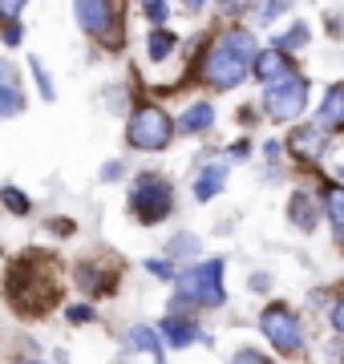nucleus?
Instances as JSON below:
<instances>
[{
	"label": "nucleus",
	"mask_w": 344,
	"mask_h": 364,
	"mask_svg": "<svg viewBox=\"0 0 344 364\" xmlns=\"http://www.w3.org/2000/svg\"><path fill=\"white\" fill-rule=\"evenodd\" d=\"M223 186H227V162H219V166H207V170L199 174V182H195V198H199V203H211V198L219 195Z\"/></svg>",
	"instance_id": "12"
},
{
	"label": "nucleus",
	"mask_w": 344,
	"mask_h": 364,
	"mask_svg": "<svg viewBox=\"0 0 344 364\" xmlns=\"http://www.w3.org/2000/svg\"><path fill=\"white\" fill-rule=\"evenodd\" d=\"M28 69H33V77H37V85H41V97H45V102H53V81H49L45 65H41L37 57H33V61H28Z\"/></svg>",
	"instance_id": "21"
},
{
	"label": "nucleus",
	"mask_w": 344,
	"mask_h": 364,
	"mask_svg": "<svg viewBox=\"0 0 344 364\" xmlns=\"http://www.w3.org/2000/svg\"><path fill=\"white\" fill-rule=\"evenodd\" d=\"M178 291L195 299L199 308H219L227 299L223 291V259H207L199 267H190V272L178 275Z\"/></svg>",
	"instance_id": "3"
},
{
	"label": "nucleus",
	"mask_w": 344,
	"mask_h": 364,
	"mask_svg": "<svg viewBox=\"0 0 344 364\" xmlns=\"http://www.w3.org/2000/svg\"><path fill=\"white\" fill-rule=\"evenodd\" d=\"M69 320H73V324H90L93 308H90V304H73V308H69Z\"/></svg>",
	"instance_id": "26"
},
{
	"label": "nucleus",
	"mask_w": 344,
	"mask_h": 364,
	"mask_svg": "<svg viewBox=\"0 0 344 364\" xmlns=\"http://www.w3.org/2000/svg\"><path fill=\"white\" fill-rule=\"evenodd\" d=\"M316 126L320 130H336V126H344V85H332V90L324 93V105H320V114H316Z\"/></svg>",
	"instance_id": "10"
},
{
	"label": "nucleus",
	"mask_w": 344,
	"mask_h": 364,
	"mask_svg": "<svg viewBox=\"0 0 344 364\" xmlns=\"http://www.w3.org/2000/svg\"><path fill=\"white\" fill-rule=\"evenodd\" d=\"M247 154H252V146H247V142H235V146H231V158H247Z\"/></svg>",
	"instance_id": "31"
},
{
	"label": "nucleus",
	"mask_w": 344,
	"mask_h": 364,
	"mask_svg": "<svg viewBox=\"0 0 344 364\" xmlns=\"http://www.w3.org/2000/svg\"><path fill=\"white\" fill-rule=\"evenodd\" d=\"M324 210H328V219L336 223V227H344V191L340 186H332L328 195H324Z\"/></svg>",
	"instance_id": "19"
},
{
	"label": "nucleus",
	"mask_w": 344,
	"mask_h": 364,
	"mask_svg": "<svg viewBox=\"0 0 344 364\" xmlns=\"http://www.w3.org/2000/svg\"><path fill=\"white\" fill-rule=\"evenodd\" d=\"M25 109V93L16 85H0V117H16Z\"/></svg>",
	"instance_id": "18"
},
{
	"label": "nucleus",
	"mask_w": 344,
	"mask_h": 364,
	"mask_svg": "<svg viewBox=\"0 0 344 364\" xmlns=\"http://www.w3.org/2000/svg\"><path fill=\"white\" fill-rule=\"evenodd\" d=\"M328 320H332V328H336V332H340V336H344V299H340V304H332Z\"/></svg>",
	"instance_id": "28"
},
{
	"label": "nucleus",
	"mask_w": 344,
	"mask_h": 364,
	"mask_svg": "<svg viewBox=\"0 0 344 364\" xmlns=\"http://www.w3.org/2000/svg\"><path fill=\"white\" fill-rule=\"evenodd\" d=\"M126 348H130V352H154V356H158V352H162V332L138 324V328L126 332Z\"/></svg>",
	"instance_id": "15"
},
{
	"label": "nucleus",
	"mask_w": 344,
	"mask_h": 364,
	"mask_svg": "<svg viewBox=\"0 0 344 364\" xmlns=\"http://www.w3.org/2000/svg\"><path fill=\"white\" fill-rule=\"evenodd\" d=\"M0 198H4V207L13 210V215H25V210H28V198L21 195L16 186H4V195H0Z\"/></svg>",
	"instance_id": "22"
},
{
	"label": "nucleus",
	"mask_w": 344,
	"mask_h": 364,
	"mask_svg": "<svg viewBox=\"0 0 344 364\" xmlns=\"http://www.w3.org/2000/svg\"><path fill=\"white\" fill-rule=\"evenodd\" d=\"M171 207H174V195H171V186H166L158 174H142V178L134 182L130 210L142 223H162L166 215H171Z\"/></svg>",
	"instance_id": "5"
},
{
	"label": "nucleus",
	"mask_w": 344,
	"mask_h": 364,
	"mask_svg": "<svg viewBox=\"0 0 344 364\" xmlns=\"http://www.w3.org/2000/svg\"><path fill=\"white\" fill-rule=\"evenodd\" d=\"M264 154L272 158V162H276V158H279V142H267V146H264Z\"/></svg>",
	"instance_id": "33"
},
{
	"label": "nucleus",
	"mask_w": 344,
	"mask_h": 364,
	"mask_svg": "<svg viewBox=\"0 0 344 364\" xmlns=\"http://www.w3.org/2000/svg\"><path fill=\"white\" fill-rule=\"evenodd\" d=\"M146 272L158 275V279H174V267L166 259H146Z\"/></svg>",
	"instance_id": "24"
},
{
	"label": "nucleus",
	"mask_w": 344,
	"mask_h": 364,
	"mask_svg": "<svg viewBox=\"0 0 344 364\" xmlns=\"http://www.w3.org/2000/svg\"><path fill=\"white\" fill-rule=\"evenodd\" d=\"M288 4H291V0H264V16H259V21H264V25H272V21H276V13H284Z\"/></svg>",
	"instance_id": "25"
},
{
	"label": "nucleus",
	"mask_w": 344,
	"mask_h": 364,
	"mask_svg": "<svg viewBox=\"0 0 344 364\" xmlns=\"http://www.w3.org/2000/svg\"><path fill=\"white\" fill-rule=\"evenodd\" d=\"M203 4H207V0H183V9H190V13H195V9H203Z\"/></svg>",
	"instance_id": "34"
},
{
	"label": "nucleus",
	"mask_w": 344,
	"mask_h": 364,
	"mask_svg": "<svg viewBox=\"0 0 344 364\" xmlns=\"http://www.w3.org/2000/svg\"><path fill=\"white\" fill-rule=\"evenodd\" d=\"M21 37H25V28H21V25H9V28H4V45H21Z\"/></svg>",
	"instance_id": "30"
},
{
	"label": "nucleus",
	"mask_w": 344,
	"mask_h": 364,
	"mask_svg": "<svg viewBox=\"0 0 344 364\" xmlns=\"http://www.w3.org/2000/svg\"><path fill=\"white\" fill-rule=\"evenodd\" d=\"M291 150L304 158H320L324 154V130L320 126H304V130L291 134Z\"/></svg>",
	"instance_id": "14"
},
{
	"label": "nucleus",
	"mask_w": 344,
	"mask_h": 364,
	"mask_svg": "<svg viewBox=\"0 0 344 364\" xmlns=\"http://www.w3.org/2000/svg\"><path fill=\"white\" fill-rule=\"evenodd\" d=\"M0 85H16V90H21V73H16V65L4 61V57H0Z\"/></svg>",
	"instance_id": "23"
},
{
	"label": "nucleus",
	"mask_w": 344,
	"mask_h": 364,
	"mask_svg": "<svg viewBox=\"0 0 344 364\" xmlns=\"http://www.w3.org/2000/svg\"><path fill=\"white\" fill-rule=\"evenodd\" d=\"M252 69H255V77L264 81H276L279 73H288V57H284V49H272V53H255V61H252Z\"/></svg>",
	"instance_id": "13"
},
{
	"label": "nucleus",
	"mask_w": 344,
	"mask_h": 364,
	"mask_svg": "<svg viewBox=\"0 0 344 364\" xmlns=\"http://www.w3.org/2000/svg\"><path fill=\"white\" fill-rule=\"evenodd\" d=\"M259 328H264V336L272 340L279 352L304 348V328H300V320H296L288 308H267V312L259 316Z\"/></svg>",
	"instance_id": "6"
},
{
	"label": "nucleus",
	"mask_w": 344,
	"mask_h": 364,
	"mask_svg": "<svg viewBox=\"0 0 344 364\" xmlns=\"http://www.w3.org/2000/svg\"><path fill=\"white\" fill-rule=\"evenodd\" d=\"M308 41V25H291L288 33H284V37H276V49H300V45H304Z\"/></svg>",
	"instance_id": "20"
},
{
	"label": "nucleus",
	"mask_w": 344,
	"mask_h": 364,
	"mask_svg": "<svg viewBox=\"0 0 344 364\" xmlns=\"http://www.w3.org/2000/svg\"><path fill=\"white\" fill-rule=\"evenodd\" d=\"M308 102V81L300 73H279L276 81L264 85V109L272 122H291V117L304 114Z\"/></svg>",
	"instance_id": "2"
},
{
	"label": "nucleus",
	"mask_w": 344,
	"mask_h": 364,
	"mask_svg": "<svg viewBox=\"0 0 344 364\" xmlns=\"http://www.w3.org/2000/svg\"><path fill=\"white\" fill-rule=\"evenodd\" d=\"M215 126V105L211 102H195L190 109H183V117H178V130L183 134H203Z\"/></svg>",
	"instance_id": "11"
},
{
	"label": "nucleus",
	"mask_w": 344,
	"mask_h": 364,
	"mask_svg": "<svg viewBox=\"0 0 344 364\" xmlns=\"http://www.w3.org/2000/svg\"><path fill=\"white\" fill-rule=\"evenodd\" d=\"M174 45H178V37H174V33H166L162 25L146 37V53H150V61H166V57L174 53Z\"/></svg>",
	"instance_id": "16"
},
{
	"label": "nucleus",
	"mask_w": 344,
	"mask_h": 364,
	"mask_svg": "<svg viewBox=\"0 0 344 364\" xmlns=\"http://www.w3.org/2000/svg\"><path fill=\"white\" fill-rule=\"evenodd\" d=\"M122 174H126V166H122V162H106V166H102V182H118Z\"/></svg>",
	"instance_id": "27"
},
{
	"label": "nucleus",
	"mask_w": 344,
	"mask_h": 364,
	"mask_svg": "<svg viewBox=\"0 0 344 364\" xmlns=\"http://www.w3.org/2000/svg\"><path fill=\"white\" fill-rule=\"evenodd\" d=\"M336 243H340V247H344V227H336Z\"/></svg>",
	"instance_id": "35"
},
{
	"label": "nucleus",
	"mask_w": 344,
	"mask_h": 364,
	"mask_svg": "<svg viewBox=\"0 0 344 364\" xmlns=\"http://www.w3.org/2000/svg\"><path fill=\"white\" fill-rule=\"evenodd\" d=\"M288 215H291V227H300V231H316V223H320V207L308 191H296V195H291Z\"/></svg>",
	"instance_id": "9"
},
{
	"label": "nucleus",
	"mask_w": 344,
	"mask_h": 364,
	"mask_svg": "<svg viewBox=\"0 0 344 364\" xmlns=\"http://www.w3.org/2000/svg\"><path fill=\"white\" fill-rule=\"evenodd\" d=\"M255 53L259 49H255V37L247 28H227L223 37L211 45V53H207V65H203L207 85H215V90H235V85H243Z\"/></svg>",
	"instance_id": "1"
},
{
	"label": "nucleus",
	"mask_w": 344,
	"mask_h": 364,
	"mask_svg": "<svg viewBox=\"0 0 344 364\" xmlns=\"http://www.w3.org/2000/svg\"><path fill=\"white\" fill-rule=\"evenodd\" d=\"M73 13H77V25L90 37H109V28H114V0H73Z\"/></svg>",
	"instance_id": "7"
},
{
	"label": "nucleus",
	"mask_w": 344,
	"mask_h": 364,
	"mask_svg": "<svg viewBox=\"0 0 344 364\" xmlns=\"http://www.w3.org/2000/svg\"><path fill=\"white\" fill-rule=\"evenodd\" d=\"M166 255H171V259H199V239L190 231H178L171 243H166Z\"/></svg>",
	"instance_id": "17"
},
{
	"label": "nucleus",
	"mask_w": 344,
	"mask_h": 364,
	"mask_svg": "<svg viewBox=\"0 0 344 364\" xmlns=\"http://www.w3.org/2000/svg\"><path fill=\"white\" fill-rule=\"evenodd\" d=\"M126 138H130L134 150H166L174 138V126L171 117L162 114V109H154V105H142V109H134L130 117V130H126Z\"/></svg>",
	"instance_id": "4"
},
{
	"label": "nucleus",
	"mask_w": 344,
	"mask_h": 364,
	"mask_svg": "<svg viewBox=\"0 0 344 364\" xmlns=\"http://www.w3.org/2000/svg\"><path fill=\"white\" fill-rule=\"evenodd\" d=\"M162 336L171 340L174 348H186V344H211V336H207V332H199V328L190 324L186 316L178 320V312L162 320Z\"/></svg>",
	"instance_id": "8"
},
{
	"label": "nucleus",
	"mask_w": 344,
	"mask_h": 364,
	"mask_svg": "<svg viewBox=\"0 0 344 364\" xmlns=\"http://www.w3.org/2000/svg\"><path fill=\"white\" fill-rule=\"evenodd\" d=\"M25 4H28V0H0V16H16Z\"/></svg>",
	"instance_id": "29"
},
{
	"label": "nucleus",
	"mask_w": 344,
	"mask_h": 364,
	"mask_svg": "<svg viewBox=\"0 0 344 364\" xmlns=\"http://www.w3.org/2000/svg\"><path fill=\"white\" fill-rule=\"evenodd\" d=\"M252 287H255V291H267V275H264V272L252 275Z\"/></svg>",
	"instance_id": "32"
}]
</instances>
